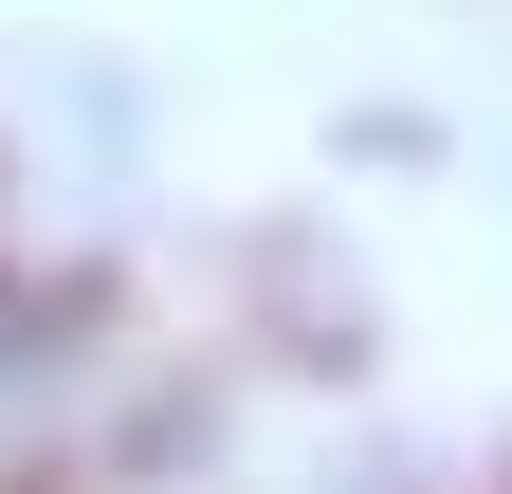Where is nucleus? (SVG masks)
Masks as SVG:
<instances>
[{
  "label": "nucleus",
  "mask_w": 512,
  "mask_h": 494,
  "mask_svg": "<svg viewBox=\"0 0 512 494\" xmlns=\"http://www.w3.org/2000/svg\"><path fill=\"white\" fill-rule=\"evenodd\" d=\"M37 403H55V312L0 293V421H37Z\"/></svg>",
  "instance_id": "f257e3e1"
}]
</instances>
